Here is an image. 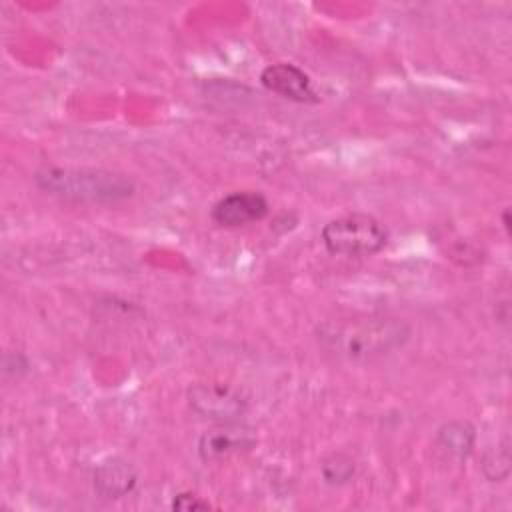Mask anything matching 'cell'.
Returning a JSON list of instances; mask_svg holds the SVG:
<instances>
[{
    "label": "cell",
    "mask_w": 512,
    "mask_h": 512,
    "mask_svg": "<svg viewBox=\"0 0 512 512\" xmlns=\"http://www.w3.org/2000/svg\"><path fill=\"white\" fill-rule=\"evenodd\" d=\"M268 200L260 192L242 190L220 198L212 208V220L226 228H240L268 214Z\"/></svg>",
    "instance_id": "5"
},
{
    "label": "cell",
    "mask_w": 512,
    "mask_h": 512,
    "mask_svg": "<svg viewBox=\"0 0 512 512\" xmlns=\"http://www.w3.org/2000/svg\"><path fill=\"white\" fill-rule=\"evenodd\" d=\"M208 508H210V504L194 494H178L172 500V510L192 512V510H208Z\"/></svg>",
    "instance_id": "12"
},
{
    "label": "cell",
    "mask_w": 512,
    "mask_h": 512,
    "mask_svg": "<svg viewBox=\"0 0 512 512\" xmlns=\"http://www.w3.org/2000/svg\"><path fill=\"white\" fill-rule=\"evenodd\" d=\"M388 232L370 214H346L322 228V242L328 252L340 256H370L386 246Z\"/></svg>",
    "instance_id": "3"
},
{
    "label": "cell",
    "mask_w": 512,
    "mask_h": 512,
    "mask_svg": "<svg viewBox=\"0 0 512 512\" xmlns=\"http://www.w3.org/2000/svg\"><path fill=\"white\" fill-rule=\"evenodd\" d=\"M482 470H484L486 478L492 480V482L504 480L510 474V452H508V448L502 446V448H496V452L488 454L484 464H482Z\"/></svg>",
    "instance_id": "11"
},
{
    "label": "cell",
    "mask_w": 512,
    "mask_h": 512,
    "mask_svg": "<svg viewBox=\"0 0 512 512\" xmlns=\"http://www.w3.org/2000/svg\"><path fill=\"white\" fill-rule=\"evenodd\" d=\"M410 328L396 318H348L328 320L318 326L320 346L336 358L366 362L400 348Z\"/></svg>",
    "instance_id": "1"
},
{
    "label": "cell",
    "mask_w": 512,
    "mask_h": 512,
    "mask_svg": "<svg viewBox=\"0 0 512 512\" xmlns=\"http://www.w3.org/2000/svg\"><path fill=\"white\" fill-rule=\"evenodd\" d=\"M354 474V462L344 454H332L322 464V476L328 484H344Z\"/></svg>",
    "instance_id": "10"
},
{
    "label": "cell",
    "mask_w": 512,
    "mask_h": 512,
    "mask_svg": "<svg viewBox=\"0 0 512 512\" xmlns=\"http://www.w3.org/2000/svg\"><path fill=\"white\" fill-rule=\"evenodd\" d=\"M136 470L124 458H106L94 470V488L102 498L118 500L130 494L136 486Z\"/></svg>",
    "instance_id": "8"
},
{
    "label": "cell",
    "mask_w": 512,
    "mask_h": 512,
    "mask_svg": "<svg viewBox=\"0 0 512 512\" xmlns=\"http://www.w3.org/2000/svg\"><path fill=\"white\" fill-rule=\"evenodd\" d=\"M34 178L44 192L72 202L114 204L134 194L132 180L110 170L44 168Z\"/></svg>",
    "instance_id": "2"
},
{
    "label": "cell",
    "mask_w": 512,
    "mask_h": 512,
    "mask_svg": "<svg viewBox=\"0 0 512 512\" xmlns=\"http://www.w3.org/2000/svg\"><path fill=\"white\" fill-rule=\"evenodd\" d=\"M194 412L218 422H232L244 414L246 402L230 388L220 384H196L188 390Z\"/></svg>",
    "instance_id": "4"
},
{
    "label": "cell",
    "mask_w": 512,
    "mask_h": 512,
    "mask_svg": "<svg viewBox=\"0 0 512 512\" xmlns=\"http://www.w3.org/2000/svg\"><path fill=\"white\" fill-rule=\"evenodd\" d=\"M254 434L252 430L244 426H232L226 422V426L208 430L202 434L198 442V454L202 460L212 462V460H222L234 452L246 450L254 444Z\"/></svg>",
    "instance_id": "7"
},
{
    "label": "cell",
    "mask_w": 512,
    "mask_h": 512,
    "mask_svg": "<svg viewBox=\"0 0 512 512\" xmlns=\"http://www.w3.org/2000/svg\"><path fill=\"white\" fill-rule=\"evenodd\" d=\"M260 82L266 90H270L282 98H288L294 102H304V104L318 102V94L312 88L310 76L294 64L276 62V64L266 66L260 74Z\"/></svg>",
    "instance_id": "6"
},
{
    "label": "cell",
    "mask_w": 512,
    "mask_h": 512,
    "mask_svg": "<svg viewBox=\"0 0 512 512\" xmlns=\"http://www.w3.org/2000/svg\"><path fill=\"white\" fill-rule=\"evenodd\" d=\"M438 446L444 448L448 454L456 456L458 460H464L470 456L472 448H474V440H476V430L470 422H462V420H454L444 424L438 430Z\"/></svg>",
    "instance_id": "9"
}]
</instances>
